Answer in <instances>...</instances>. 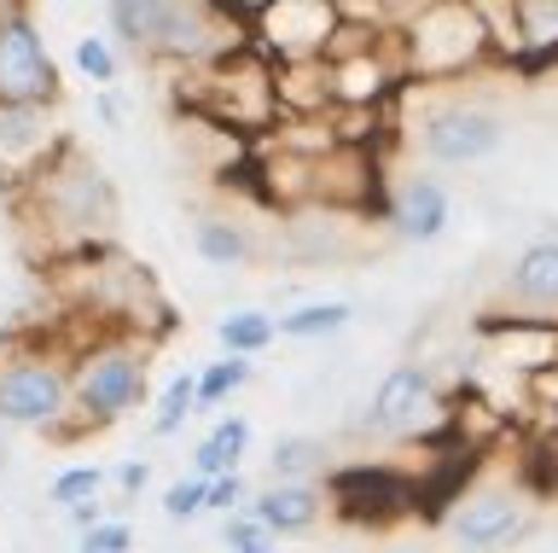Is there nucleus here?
Returning <instances> with one entry per match:
<instances>
[{
	"label": "nucleus",
	"mask_w": 558,
	"mask_h": 553,
	"mask_svg": "<svg viewBox=\"0 0 558 553\" xmlns=\"http://www.w3.org/2000/svg\"><path fill=\"white\" fill-rule=\"evenodd\" d=\"M64 146H70V141L52 129V111L0 106V181H7L12 193H17V187H29Z\"/></svg>",
	"instance_id": "obj_12"
},
{
	"label": "nucleus",
	"mask_w": 558,
	"mask_h": 553,
	"mask_svg": "<svg viewBox=\"0 0 558 553\" xmlns=\"http://www.w3.org/2000/svg\"><path fill=\"white\" fill-rule=\"evenodd\" d=\"M453 425V402L436 385V368L425 361H396L378 378V390L349 413V431L373 443H430Z\"/></svg>",
	"instance_id": "obj_6"
},
{
	"label": "nucleus",
	"mask_w": 558,
	"mask_h": 553,
	"mask_svg": "<svg viewBox=\"0 0 558 553\" xmlns=\"http://www.w3.org/2000/svg\"><path fill=\"white\" fill-rule=\"evenodd\" d=\"M338 29H343V12L326 7V0H274V7H256L251 47L268 64L326 59L331 41H338Z\"/></svg>",
	"instance_id": "obj_9"
},
{
	"label": "nucleus",
	"mask_w": 558,
	"mask_h": 553,
	"mask_svg": "<svg viewBox=\"0 0 558 553\" xmlns=\"http://www.w3.org/2000/svg\"><path fill=\"white\" fill-rule=\"evenodd\" d=\"M326 501L349 525H390L418 501V483L390 460H349V466H331Z\"/></svg>",
	"instance_id": "obj_11"
},
{
	"label": "nucleus",
	"mask_w": 558,
	"mask_h": 553,
	"mask_svg": "<svg viewBox=\"0 0 558 553\" xmlns=\"http://www.w3.org/2000/svg\"><path fill=\"white\" fill-rule=\"evenodd\" d=\"M151 344L140 333H99L70 350V396H76V431H105L146 402Z\"/></svg>",
	"instance_id": "obj_3"
},
{
	"label": "nucleus",
	"mask_w": 558,
	"mask_h": 553,
	"mask_svg": "<svg viewBox=\"0 0 558 553\" xmlns=\"http://www.w3.org/2000/svg\"><path fill=\"white\" fill-rule=\"evenodd\" d=\"M221 548L227 553H279V542L251 518V507L233 513V518H221Z\"/></svg>",
	"instance_id": "obj_25"
},
{
	"label": "nucleus",
	"mask_w": 558,
	"mask_h": 553,
	"mask_svg": "<svg viewBox=\"0 0 558 553\" xmlns=\"http://www.w3.org/2000/svg\"><path fill=\"white\" fill-rule=\"evenodd\" d=\"M326 513H331L326 483H262L251 495V518L274 536V542L279 536H308Z\"/></svg>",
	"instance_id": "obj_14"
},
{
	"label": "nucleus",
	"mask_w": 558,
	"mask_h": 553,
	"mask_svg": "<svg viewBox=\"0 0 558 553\" xmlns=\"http://www.w3.org/2000/svg\"><path fill=\"white\" fill-rule=\"evenodd\" d=\"M251 373H256V361H239V356L209 361V368L198 373V413L221 408V402H233V396H239L244 385H251Z\"/></svg>",
	"instance_id": "obj_23"
},
{
	"label": "nucleus",
	"mask_w": 558,
	"mask_h": 553,
	"mask_svg": "<svg viewBox=\"0 0 558 553\" xmlns=\"http://www.w3.org/2000/svg\"><path fill=\"white\" fill-rule=\"evenodd\" d=\"M111 41L151 64H174L181 76H198L209 64L251 47V29L233 7H186V0H117L105 7Z\"/></svg>",
	"instance_id": "obj_1"
},
{
	"label": "nucleus",
	"mask_w": 558,
	"mask_h": 553,
	"mask_svg": "<svg viewBox=\"0 0 558 553\" xmlns=\"http://www.w3.org/2000/svg\"><path fill=\"white\" fill-rule=\"evenodd\" d=\"M76 553H134V525L122 513H111L99 530L76 536Z\"/></svg>",
	"instance_id": "obj_27"
},
{
	"label": "nucleus",
	"mask_w": 558,
	"mask_h": 553,
	"mask_svg": "<svg viewBox=\"0 0 558 553\" xmlns=\"http://www.w3.org/2000/svg\"><path fill=\"white\" fill-rule=\"evenodd\" d=\"M251 478L244 472H227V478H216L209 483V495H204V513H216V518H233V513H244L251 507Z\"/></svg>",
	"instance_id": "obj_26"
},
{
	"label": "nucleus",
	"mask_w": 558,
	"mask_h": 553,
	"mask_svg": "<svg viewBox=\"0 0 558 553\" xmlns=\"http://www.w3.org/2000/svg\"><path fill=\"white\" fill-rule=\"evenodd\" d=\"M448 542L460 553H506L535 525V501L518 490H465L448 507Z\"/></svg>",
	"instance_id": "obj_10"
},
{
	"label": "nucleus",
	"mask_w": 558,
	"mask_h": 553,
	"mask_svg": "<svg viewBox=\"0 0 558 553\" xmlns=\"http://www.w3.org/2000/svg\"><path fill=\"white\" fill-rule=\"evenodd\" d=\"M331 478V443L308 431H286L268 448V483H326Z\"/></svg>",
	"instance_id": "obj_18"
},
{
	"label": "nucleus",
	"mask_w": 558,
	"mask_h": 553,
	"mask_svg": "<svg viewBox=\"0 0 558 553\" xmlns=\"http://www.w3.org/2000/svg\"><path fill=\"white\" fill-rule=\"evenodd\" d=\"M52 99H59V59H52L35 12L7 0L0 7V106L52 111Z\"/></svg>",
	"instance_id": "obj_8"
},
{
	"label": "nucleus",
	"mask_w": 558,
	"mask_h": 553,
	"mask_svg": "<svg viewBox=\"0 0 558 553\" xmlns=\"http://www.w3.org/2000/svg\"><path fill=\"white\" fill-rule=\"evenodd\" d=\"M396 41H401V76H408V88L413 82H460L471 71H483V64H495L483 12L477 7H453V0L408 7Z\"/></svg>",
	"instance_id": "obj_4"
},
{
	"label": "nucleus",
	"mask_w": 558,
	"mask_h": 553,
	"mask_svg": "<svg viewBox=\"0 0 558 553\" xmlns=\"http://www.w3.org/2000/svg\"><path fill=\"white\" fill-rule=\"evenodd\" d=\"M105 490H111V472H105V466H64V472L47 483V507L76 513L87 501H105Z\"/></svg>",
	"instance_id": "obj_21"
},
{
	"label": "nucleus",
	"mask_w": 558,
	"mask_h": 553,
	"mask_svg": "<svg viewBox=\"0 0 558 553\" xmlns=\"http://www.w3.org/2000/svg\"><path fill=\"white\" fill-rule=\"evenodd\" d=\"M0 425L76 437V396H70V350L47 344H7L0 350Z\"/></svg>",
	"instance_id": "obj_5"
},
{
	"label": "nucleus",
	"mask_w": 558,
	"mask_h": 553,
	"mask_svg": "<svg viewBox=\"0 0 558 553\" xmlns=\"http://www.w3.org/2000/svg\"><path fill=\"white\" fill-rule=\"evenodd\" d=\"M12 199L24 211V221H35L47 233V251H59V256H94L105 251V239L117 228V187L76 141L29 187H17Z\"/></svg>",
	"instance_id": "obj_2"
},
{
	"label": "nucleus",
	"mask_w": 558,
	"mask_h": 553,
	"mask_svg": "<svg viewBox=\"0 0 558 553\" xmlns=\"http://www.w3.org/2000/svg\"><path fill=\"white\" fill-rule=\"evenodd\" d=\"M204 495H209V483H198V478H174L169 490H163V518H169V525H186V518H198V513H204Z\"/></svg>",
	"instance_id": "obj_28"
},
{
	"label": "nucleus",
	"mask_w": 558,
	"mask_h": 553,
	"mask_svg": "<svg viewBox=\"0 0 558 553\" xmlns=\"http://www.w3.org/2000/svg\"><path fill=\"white\" fill-rule=\"evenodd\" d=\"M216 338H221V350H227V356L256 361V356L279 338V326H274L268 309H227V315L216 321Z\"/></svg>",
	"instance_id": "obj_20"
},
{
	"label": "nucleus",
	"mask_w": 558,
	"mask_h": 553,
	"mask_svg": "<svg viewBox=\"0 0 558 553\" xmlns=\"http://www.w3.org/2000/svg\"><path fill=\"white\" fill-rule=\"evenodd\" d=\"M192 413H198V373H174L163 396H157V413H151V437H174Z\"/></svg>",
	"instance_id": "obj_22"
},
{
	"label": "nucleus",
	"mask_w": 558,
	"mask_h": 553,
	"mask_svg": "<svg viewBox=\"0 0 558 553\" xmlns=\"http://www.w3.org/2000/svg\"><path fill=\"white\" fill-rule=\"evenodd\" d=\"M76 71H82V82H94L99 94H111V82H117V41L111 36H94V29H87V36H76Z\"/></svg>",
	"instance_id": "obj_24"
},
{
	"label": "nucleus",
	"mask_w": 558,
	"mask_h": 553,
	"mask_svg": "<svg viewBox=\"0 0 558 553\" xmlns=\"http://www.w3.org/2000/svg\"><path fill=\"white\" fill-rule=\"evenodd\" d=\"M413 146H418V158L436 164V169L488 164L506 146V117L495 106H483V99L442 94V99H430L425 117L413 123Z\"/></svg>",
	"instance_id": "obj_7"
},
{
	"label": "nucleus",
	"mask_w": 558,
	"mask_h": 553,
	"mask_svg": "<svg viewBox=\"0 0 558 553\" xmlns=\"http://www.w3.org/2000/svg\"><path fill=\"white\" fill-rule=\"evenodd\" d=\"M274 326H279V338H291V344H326V338H338L355 326V303L349 298H314V303H296L286 315H274Z\"/></svg>",
	"instance_id": "obj_19"
},
{
	"label": "nucleus",
	"mask_w": 558,
	"mask_h": 553,
	"mask_svg": "<svg viewBox=\"0 0 558 553\" xmlns=\"http://www.w3.org/2000/svg\"><path fill=\"white\" fill-rule=\"evenodd\" d=\"M251 420L244 413H221L216 425L204 431L198 443H192V455H186V478H198V483H216L227 472H244V455H251Z\"/></svg>",
	"instance_id": "obj_16"
},
{
	"label": "nucleus",
	"mask_w": 558,
	"mask_h": 553,
	"mask_svg": "<svg viewBox=\"0 0 558 553\" xmlns=\"http://www.w3.org/2000/svg\"><path fill=\"white\" fill-rule=\"evenodd\" d=\"M384 228L408 245H436L453 221V193L436 176H401L390 193H384Z\"/></svg>",
	"instance_id": "obj_13"
},
{
	"label": "nucleus",
	"mask_w": 558,
	"mask_h": 553,
	"mask_svg": "<svg viewBox=\"0 0 558 553\" xmlns=\"http://www.w3.org/2000/svg\"><path fill=\"white\" fill-rule=\"evenodd\" d=\"M192 251H198L209 268H221V274H239V268L256 263L251 228H244L239 216H227V211H204L198 221H192Z\"/></svg>",
	"instance_id": "obj_17"
},
{
	"label": "nucleus",
	"mask_w": 558,
	"mask_h": 553,
	"mask_svg": "<svg viewBox=\"0 0 558 553\" xmlns=\"http://www.w3.org/2000/svg\"><path fill=\"white\" fill-rule=\"evenodd\" d=\"M506 303L535 309V321H558V239H530L506 268Z\"/></svg>",
	"instance_id": "obj_15"
},
{
	"label": "nucleus",
	"mask_w": 558,
	"mask_h": 553,
	"mask_svg": "<svg viewBox=\"0 0 558 553\" xmlns=\"http://www.w3.org/2000/svg\"><path fill=\"white\" fill-rule=\"evenodd\" d=\"M99 117H105V123H122V106H117V94H99Z\"/></svg>",
	"instance_id": "obj_30"
},
{
	"label": "nucleus",
	"mask_w": 558,
	"mask_h": 553,
	"mask_svg": "<svg viewBox=\"0 0 558 553\" xmlns=\"http://www.w3.org/2000/svg\"><path fill=\"white\" fill-rule=\"evenodd\" d=\"M111 483H117L122 501H134V495L151 483V466H146V460H122V466H111Z\"/></svg>",
	"instance_id": "obj_29"
}]
</instances>
